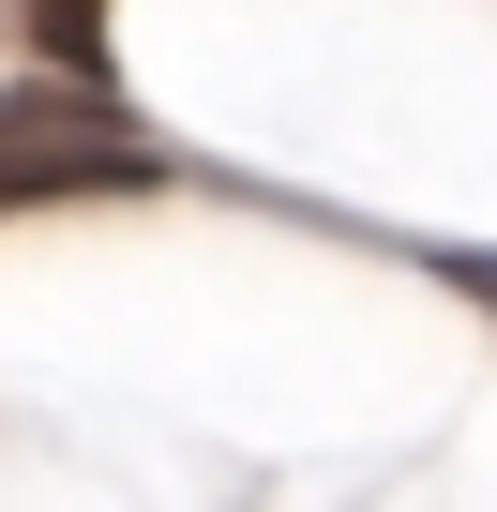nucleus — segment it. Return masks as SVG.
Segmentation results:
<instances>
[{"label": "nucleus", "instance_id": "1", "mask_svg": "<svg viewBox=\"0 0 497 512\" xmlns=\"http://www.w3.org/2000/svg\"><path fill=\"white\" fill-rule=\"evenodd\" d=\"M136 181H166V136L106 76L31 61L16 91H0V211H31V196H136Z\"/></svg>", "mask_w": 497, "mask_h": 512}, {"label": "nucleus", "instance_id": "2", "mask_svg": "<svg viewBox=\"0 0 497 512\" xmlns=\"http://www.w3.org/2000/svg\"><path fill=\"white\" fill-rule=\"evenodd\" d=\"M16 31H31V61H61V76H106V0H16Z\"/></svg>", "mask_w": 497, "mask_h": 512}, {"label": "nucleus", "instance_id": "3", "mask_svg": "<svg viewBox=\"0 0 497 512\" xmlns=\"http://www.w3.org/2000/svg\"><path fill=\"white\" fill-rule=\"evenodd\" d=\"M437 272H452L467 302H497V241H452V256H437Z\"/></svg>", "mask_w": 497, "mask_h": 512}]
</instances>
